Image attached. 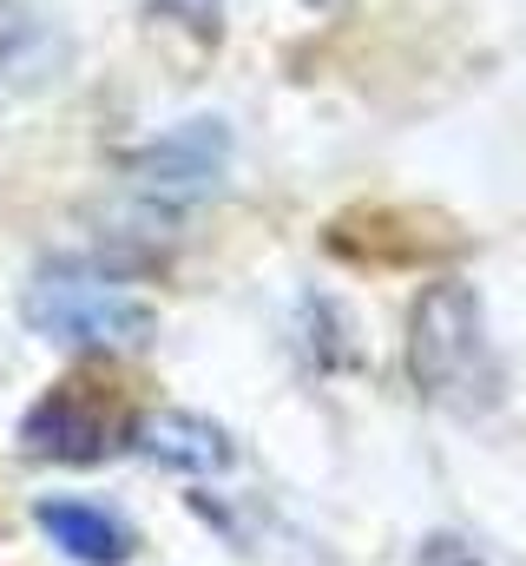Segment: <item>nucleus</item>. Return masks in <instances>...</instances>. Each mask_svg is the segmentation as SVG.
<instances>
[{
	"label": "nucleus",
	"mask_w": 526,
	"mask_h": 566,
	"mask_svg": "<svg viewBox=\"0 0 526 566\" xmlns=\"http://www.w3.org/2000/svg\"><path fill=\"white\" fill-rule=\"evenodd\" d=\"M408 376L421 402L448 416H487L501 402V356L481 316V290L467 277L421 283L408 310Z\"/></svg>",
	"instance_id": "obj_1"
},
{
	"label": "nucleus",
	"mask_w": 526,
	"mask_h": 566,
	"mask_svg": "<svg viewBox=\"0 0 526 566\" xmlns=\"http://www.w3.org/2000/svg\"><path fill=\"white\" fill-rule=\"evenodd\" d=\"M20 316L46 343L93 349V356H132L158 336V310L138 290H126V277H113L99 264H80V258L40 264L20 290Z\"/></svg>",
	"instance_id": "obj_2"
},
{
	"label": "nucleus",
	"mask_w": 526,
	"mask_h": 566,
	"mask_svg": "<svg viewBox=\"0 0 526 566\" xmlns=\"http://www.w3.org/2000/svg\"><path fill=\"white\" fill-rule=\"evenodd\" d=\"M224 171H231V133H224V119H185L165 139L138 145L126 158V191L138 205H151L158 218H178L185 205L218 198Z\"/></svg>",
	"instance_id": "obj_3"
},
{
	"label": "nucleus",
	"mask_w": 526,
	"mask_h": 566,
	"mask_svg": "<svg viewBox=\"0 0 526 566\" xmlns=\"http://www.w3.org/2000/svg\"><path fill=\"white\" fill-rule=\"evenodd\" d=\"M119 416L93 396V389H80V382H60V389H46L33 409H27V422H20V448L33 454V461H106L113 448H119Z\"/></svg>",
	"instance_id": "obj_4"
},
{
	"label": "nucleus",
	"mask_w": 526,
	"mask_h": 566,
	"mask_svg": "<svg viewBox=\"0 0 526 566\" xmlns=\"http://www.w3.org/2000/svg\"><path fill=\"white\" fill-rule=\"evenodd\" d=\"M132 441L145 461L185 474V481H211V474H231L238 468V441L224 434L218 422L191 416V409H151L132 422Z\"/></svg>",
	"instance_id": "obj_5"
},
{
	"label": "nucleus",
	"mask_w": 526,
	"mask_h": 566,
	"mask_svg": "<svg viewBox=\"0 0 526 566\" xmlns=\"http://www.w3.org/2000/svg\"><path fill=\"white\" fill-rule=\"evenodd\" d=\"M33 521H40V534L66 560H80V566H126L132 547H138V534H132L113 507H99V501H73V494L66 501H40Z\"/></svg>",
	"instance_id": "obj_6"
},
{
	"label": "nucleus",
	"mask_w": 526,
	"mask_h": 566,
	"mask_svg": "<svg viewBox=\"0 0 526 566\" xmlns=\"http://www.w3.org/2000/svg\"><path fill=\"white\" fill-rule=\"evenodd\" d=\"M60 66H66L60 27H53L33 0H0V99L46 86Z\"/></svg>",
	"instance_id": "obj_7"
},
{
	"label": "nucleus",
	"mask_w": 526,
	"mask_h": 566,
	"mask_svg": "<svg viewBox=\"0 0 526 566\" xmlns=\"http://www.w3.org/2000/svg\"><path fill=\"white\" fill-rule=\"evenodd\" d=\"M158 13H178L185 27H198L204 40L218 33V13H224V0H158Z\"/></svg>",
	"instance_id": "obj_8"
},
{
	"label": "nucleus",
	"mask_w": 526,
	"mask_h": 566,
	"mask_svg": "<svg viewBox=\"0 0 526 566\" xmlns=\"http://www.w3.org/2000/svg\"><path fill=\"white\" fill-rule=\"evenodd\" d=\"M309 7H336V0H309Z\"/></svg>",
	"instance_id": "obj_9"
}]
</instances>
